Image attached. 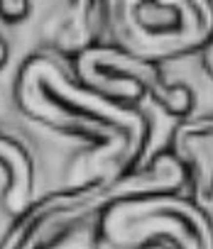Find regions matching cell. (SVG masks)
<instances>
[{"label": "cell", "mask_w": 213, "mask_h": 249, "mask_svg": "<svg viewBox=\"0 0 213 249\" xmlns=\"http://www.w3.org/2000/svg\"><path fill=\"white\" fill-rule=\"evenodd\" d=\"M13 98L22 117L86 144L71 181L116 178L145 164L152 140L145 110L93 90L59 59L27 56L18 69Z\"/></svg>", "instance_id": "1"}, {"label": "cell", "mask_w": 213, "mask_h": 249, "mask_svg": "<svg viewBox=\"0 0 213 249\" xmlns=\"http://www.w3.org/2000/svg\"><path fill=\"white\" fill-rule=\"evenodd\" d=\"M184 186L186 171L169 149L116 178L69 181L61 188L35 196L0 237V249H44L57 237L83 230V222H96L116 200L145 193H181Z\"/></svg>", "instance_id": "2"}, {"label": "cell", "mask_w": 213, "mask_h": 249, "mask_svg": "<svg viewBox=\"0 0 213 249\" xmlns=\"http://www.w3.org/2000/svg\"><path fill=\"white\" fill-rule=\"evenodd\" d=\"M111 44L155 64L213 44V0H100Z\"/></svg>", "instance_id": "3"}, {"label": "cell", "mask_w": 213, "mask_h": 249, "mask_svg": "<svg viewBox=\"0 0 213 249\" xmlns=\"http://www.w3.org/2000/svg\"><path fill=\"white\" fill-rule=\"evenodd\" d=\"M96 237L108 249H213V217L196 198L145 193L105 208Z\"/></svg>", "instance_id": "4"}, {"label": "cell", "mask_w": 213, "mask_h": 249, "mask_svg": "<svg viewBox=\"0 0 213 249\" xmlns=\"http://www.w3.org/2000/svg\"><path fill=\"white\" fill-rule=\"evenodd\" d=\"M76 78L93 90L123 105L155 107L167 117L186 120L196 107V93L189 83L174 81L162 64L137 59L116 44H91L74 56Z\"/></svg>", "instance_id": "5"}, {"label": "cell", "mask_w": 213, "mask_h": 249, "mask_svg": "<svg viewBox=\"0 0 213 249\" xmlns=\"http://www.w3.org/2000/svg\"><path fill=\"white\" fill-rule=\"evenodd\" d=\"M169 152L181 161L194 198L201 205L213 203V117L181 120L172 135Z\"/></svg>", "instance_id": "6"}, {"label": "cell", "mask_w": 213, "mask_h": 249, "mask_svg": "<svg viewBox=\"0 0 213 249\" xmlns=\"http://www.w3.org/2000/svg\"><path fill=\"white\" fill-rule=\"evenodd\" d=\"M98 0H59V15L52 25L54 44L66 54H78L93 42V15ZM35 10V0H0V20L22 25Z\"/></svg>", "instance_id": "7"}, {"label": "cell", "mask_w": 213, "mask_h": 249, "mask_svg": "<svg viewBox=\"0 0 213 249\" xmlns=\"http://www.w3.org/2000/svg\"><path fill=\"white\" fill-rule=\"evenodd\" d=\"M0 186H3V208L10 217L22 213L27 203L37 196V171L35 159L27 147L10 137L0 135Z\"/></svg>", "instance_id": "8"}, {"label": "cell", "mask_w": 213, "mask_h": 249, "mask_svg": "<svg viewBox=\"0 0 213 249\" xmlns=\"http://www.w3.org/2000/svg\"><path fill=\"white\" fill-rule=\"evenodd\" d=\"M96 242H98V239L88 237L83 230H74V232H66V234L57 237V239L49 242L44 249H98Z\"/></svg>", "instance_id": "9"}, {"label": "cell", "mask_w": 213, "mask_h": 249, "mask_svg": "<svg viewBox=\"0 0 213 249\" xmlns=\"http://www.w3.org/2000/svg\"><path fill=\"white\" fill-rule=\"evenodd\" d=\"M203 66H206V71H208V76L213 78V44L203 52Z\"/></svg>", "instance_id": "10"}, {"label": "cell", "mask_w": 213, "mask_h": 249, "mask_svg": "<svg viewBox=\"0 0 213 249\" xmlns=\"http://www.w3.org/2000/svg\"><path fill=\"white\" fill-rule=\"evenodd\" d=\"M8 42L3 39V37H0V66H5V61H8Z\"/></svg>", "instance_id": "11"}]
</instances>
